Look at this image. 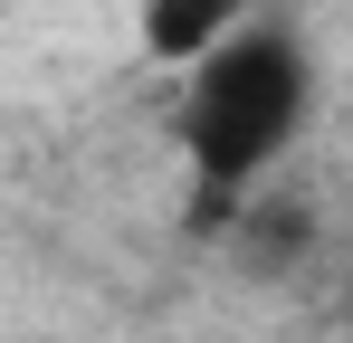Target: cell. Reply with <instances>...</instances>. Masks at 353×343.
<instances>
[{
    "label": "cell",
    "instance_id": "1",
    "mask_svg": "<svg viewBox=\"0 0 353 343\" xmlns=\"http://www.w3.org/2000/svg\"><path fill=\"white\" fill-rule=\"evenodd\" d=\"M305 124H315V48L287 19H239L230 39H210L181 67L172 143H181V172L201 181V200L258 191L268 163L296 153Z\"/></svg>",
    "mask_w": 353,
    "mask_h": 343
},
{
    "label": "cell",
    "instance_id": "2",
    "mask_svg": "<svg viewBox=\"0 0 353 343\" xmlns=\"http://www.w3.org/2000/svg\"><path fill=\"white\" fill-rule=\"evenodd\" d=\"M239 10H248V0H134L143 48L163 57V67H191L210 39H230V29H239Z\"/></svg>",
    "mask_w": 353,
    "mask_h": 343
}]
</instances>
